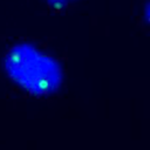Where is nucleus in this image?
Masks as SVG:
<instances>
[{"label":"nucleus","mask_w":150,"mask_h":150,"mask_svg":"<svg viewBox=\"0 0 150 150\" xmlns=\"http://www.w3.org/2000/svg\"><path fill=\"white\" fill-rule=\"evenodd\" d=\"M2 69L15 87L35 97L55 95L64 83L62 63L28 41H19L7 48L2 56Z\"/></svg>","instance_id":"obj_1"},{"label":"nucleus","mask_w":150,"mask_h":150,"mask_svg":"<svg viewBox=\"0 0 150 150\" xmlns=\"http://www.w3.org/2000/svg\"><path fill=\"white\" fill-rule=\"evenodd\" d=\"M45 1L50 8L55 11H62V9L68 8L73 4H75L77 0H45Z\"/></svg>","instance_id":"obj_2"},{"label":"nucleus","mask_w":150,"mask_h":150,"mask_svg":"<svg viewBox=\"0 0 150 150\" xmlns=\"http://www.w3.org/2000/svg\"><path fill=\"white\" fill-rule=\"evenodd\" d=\"M143 14H144V19H145V21L148 22V25L150 26V0L146 2V5L144 6V12H143Z\"/></svg>","instance_id":"obj_3"}]
</instances>
